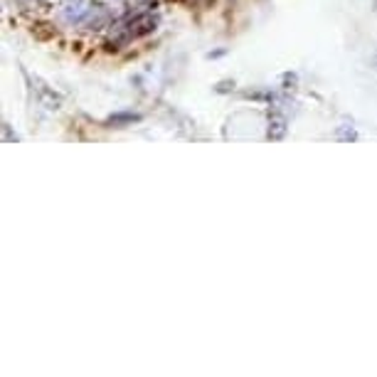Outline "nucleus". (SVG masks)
<instances>
[{"instance_id": "1", "label": "nucleus", "mask_w": 377, "mask_h": 377, "mask_svg": "<svg viewBox=\"0 0 377 377\" xmlns=\"http://www.w3.org/2000/svg\"><path fill=\"white\" fill-rule=\"evenodd\" d=\"M121 25H124V30L129 33L131 39H138V37H146V35H151L153 30H156L158 17L153 15L151 10H143V12H138V15L124 20Z\"/></svg>"}, {"instance_id": "2", "label": "nucleus", "mask_w": 377, "mask_h": 377, "mask_svg": "<svg viewBox=\"0 0 377 377\" xmlns=\"http://www.w3.org/2000/svg\"><path fill=\"white\" fill-rule=\"evenodd\" d=\"M94 10V0H67L62 6V17L69 25H82Z\"/></svg>"}, {"instance_id": "3", "label": "nucleus", "mask_w": 377, "mask_h": 377, "mask_svg": "<svg viewBox=\"0 0 377 377\" xmlns=\"http://www.w3.org/2000/svg\"><path fill=\"white\" fill-rule=\"evenodd\" d=\"M33 91L37 94V104H39V107H45L47 111H57V109L62 107V96L57 94L55 89H50L47 84H42L39 79H35Z\"/></svg>"}, {"instance_id": "4", "label": "nucleus", "mask_w": 377, "mask_h": 377, "mask_svg": "<svg viewBox=\"0 0 377 377\" xmlns=\"http://www.w3.org/2000/svg\"><path fill=\"white\" fill-rule=\"evenodd\" d=\"M141 121H143L141 113H136V111H118V113H113V116H109L107 121H104V126H107V129H129V126L141 124Z\"/></svg>"}, {"instance_id": "5", "label": "nucleus", "mask_w": 377, "mask_h": 377, "mask_svg": "<svg viewBox=\"0 0 377 377\" xmlns=\"http://www.w3.org/2000/svg\"><path fill=\"white\" fill-rule=\"evenodd\" d=\"M286 131H288L286 116L271 113L269 124H266V138H269V141H284V138H286Z\"/></svg>"}, {"instance_id": "6", "label": "nucleus", "mask_w": 377, "mask_h": 377, "mask_svg": "<svg viewBox=\"0 0 377 377\" xmlns=\"http://www.w3.org/2000/svg\"><path fill=\"white\" fill-rule=\"evenodd\" d=\"M335 141H340V143H355V141H358V131H355V126L340 124L338 129H335Z\"/></svg>"}, {"instance_id": "7", "label": "nucleus", "mask_w": 377, "mask_h": 377, "mask_svg": "<svg viewBox=\"0 0 377 377\" xmlns=\"http://www.w3.org/2000/svg\"><path fill=\"white\" fill-rule=\"evenodd\" d=\"M235 89H237V82H235V79H220V82H217V84L212 86L214 94H232Z\"/></svg>"}, {"instance_id": "8", "label": "nucleus", "mask_w": 377, "mask_h": 377, "mask_svg": "<svg viewBox=\"0 0 377 377\" xmlns=\"http://www.w3.org/2000/svg\"><path fill=\"white\" fill-rule=\"evenodd\" d=\"M282 86H284V91H293L296 86H299V74H296V72H284L282 74Z\"/></svg>"}, {"instance_id": "9", "label": "nucleus", "mask_w": 377, "mask_h": 377, "mask_svg": "<svg viewBox=\"0 0 377 377\" xmlns=\"http://www.w3.org/2000/svg\"><path fill=\"white\" fill-rule=\"evenodd\" d=\"M3 141H6V143H10V141H20V136L12 134V131H10V124H3Z\"/></svg>"}, {"instance_id": "10", "label": "nucleus", "mask_w": 377, "mask_h": 377, "mask_svg": "<svg viewBox=\"0 0 377 377\" xmlns=\"http://www.w3.org/2000/svg\"><path fill=\"white\" fill-rule=\"evenodd\" d=\"M225 55H227V50H225V47H220V50L208 52V55H205V57H208V59H220V57H225Z\"/></svg>"}, {"instance_id": "11", "label": "nucleus", "mask_w": 377, "mask_h": 377, "mask_svg": "<svg viewBox=\"0 0 377 377\" xmlns=\"http://www.w3.org/2000/svg\"><path fill=\"white\" fill-rule=\"evenodd\" d=\"M370 62H372V69L377 72V47H375V52H372V59H370Z\"/></svg>"}]
</instances>
